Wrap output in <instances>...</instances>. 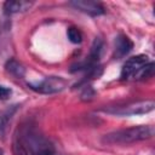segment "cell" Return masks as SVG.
<instances>
[{"mask_svg": "<svg viewBox=\"0 0 155 155\" xmlns=\"http://www.w3.org/2000/svg\"><path fill=\"white\" fill-rule=\"evenodd\" d=\"M133 48V42L128 36L125 34H119L115 39V46H114V58L120 59L124 58L126 54L131 52Z\"/></svg>", "mask_w": 155, "mask_h": 155, "instance_id": "52a82bcc", "label": "cell"}, {"mask_svg": "<svg viewBox=\"0 0 155 155\" xmlns=\"http://www.w3.org/2000/svg\"><path fill=\"white\" fill-rule=\"evenodd\" d=\"M69 4L74 6L76 10L93 17L101 16L105 12V8L101 2L92 1V0H74V1H70Z\"/></svg>", "mask_w": 155, "mask_h": 155, "instance_id": "8992f818", "label": "cell"}, {"mask_svg": "<svg viewBox=\"0 0 155 155\" xmlns=\"http://www.w3.org/2000/svg\"><path fill=\"white\" fill-rule=\"evenodd\" d=\"M94 94H96V92H94V90L92 88V86L85 85L84 88H82V91H81V93H80V98H81L82 101H91V99L94 97Z\"/></svg>", "mask_w": 155, "mask_h": 155, "instance_id": "5bb4252c", "label": "cell"}, {"mask_svg": "<svg viewBox=\"0 0 155 155\" xmlns=\"http://www.w3.org/2000/svg\"><path fill=\"white\" fill-rule=\"evenodd\" d=\"M149 57L147 54H137L134 57H131L126 61V63L124 64L122 69H121V74H120V79L121 80H128L130 78H133V75L148 63Z\"/></svg>", "mask_w": 155, "mask_h": 155, "instance_id": "5b68a950", "label": "cell"}, {"mask_svg": "<svg viewBox=\"0 0 155 155\" xmlns=\"http://www.w3.org/2000/svg\"><path fill=\"white\" fill-rule=\"evenodd\" d=\"M67 86V81L61 76H48L40 81L28 82V87L33 91L42 94H52L61 92Z\"/></svg>", "mask_w": 155, "mask_h": 155, "instance_id": "277c9868", "label": "cell"}, {"mask_svg": "<svg viewBox=\"0 0 155 155\" xmlns=\"http://www.w3.org/2000/svg\"><path fill=\"white\" fill-rule=\"evenodd\" d=\"M153 134H154V128L151 126L139 125L107 133L103 136L102 142L107 144H128V143L149 139L153 137Z\"/></svg>", "mask_w": 155, "mask_h": 155, "instance_id": "7a4b0ae2", "label": "cell"}, {"mask_svg": "<svg viewBox=\"0 0 155 155\" xmlns=\"http://www.w3.org/2000/svg\"><path fill=\"white\" fill-rule=\"evenodd\" d=\"M31 6V2L24 1V0H8L4 4V12L6 15H13L17 12H24L29 10Z\"/></svg>", "mask_w": 155, "mask_h": 155, "instance_id": "ba28073f", "label": "cell"}, {"mask_svg": "<svg viewBox=\"0 0 155 155\" xmlns=\"http://www.w3.org/2000/svg\"><path fill=\"white\" fill-rule=\"evenodd\" d=\"M11 96V90L8 87L0 85V101H6Z\"/></svg>", "mask_w": 155, "mask_h": 155, "instance_id": "9a60e30c", "label": "cell"}, {"mask_svg": "<svg viewBox=\"0 0 155 155\" xmlns=\"http://www.w3.org/2000/svg\"><path fill=\"white\" fill-rule=\"evenodd\" d=\"M154 70H155V64L153 62H148L145 65H143L134 75L133 79L137 80H144V79H149L154 75Z\"/></svg>", "mask_w": 155, "mask_h": 155, "instance_id": "7c38bea8", "label": "cell"}, {"mask_svg": "<svg viewBox=\"0 0 155 155\" xmlns=\"http://www.w3.org/2000/svg\"><path fill=\"white\" fill-rule=\"evenodd\" d=\"M155 108V102L154 101H140V102H134L130 103L127 105L122 107H111L104 109L105 113L113 114L116 116H130V115H142V114H148Z\"/></svg>", "mask_w": 155, "mask_h": 155, "instance_id": "3957f363", "label": "cell"}, {"mask_svg": "<svg viewBox=\"0 0 155 155\" xmlns=\"http://www.w3.org/2000/svg\"><path fill=\"white\" fill-rule=\"evenodd\" d=\"M17 107L13 105L11 108H8L7 110H5L2 114H0V137H4L5 132H6V128H7V125L13 115V113L16 111Z\"/></svg>", "mask_w": 155, "mask_h": 155, "instance_id": "8fae6325", "label": "cell"}, {"mask_svg": "<svg viewBox=\"0 0 155 155\" xmlns=\"http://www.w3.org/2000/svg\"><path fill=\"white\" fill-rule=\"evenodd\" d=\"M67 35H68L69 41L73 44H80L82 41V33L76 27H73V25L69 27L67 30Z\"/></svg>", "mask_w": 155, "mask_h": 155, "instance_id": "4fadbf2b", "label": "cell"}, {"mask_svg": "<svg viewBox=\"0 0 155 155\" xmlns=\"http://www.w3.org/2000/svg\"><path fill=\"white\" fill-rule=\"evenodd\" d=\"M15 155H54L53 144L31 125L19 126L12 140Z\"/></svg>", "mask_w": 155, "mask_h": 155, "instance_id": "6da1fadb", "label": "cell"}, {"mask_svg": "<svg viewBox=\"0 0 155 155\" xmlns=\"http://www.w3.org/2000/svg\"><path fill=\"white\" fill-rule=\"evenodd\" d=\"M102 50H103V40L101 38H96L91 45L90 53H88V57L86 58V62H88L91 65H98Z\"/></svg>", "mask_w": 155, "mask_h": 155, "instance_id": "9c48e42d", "label": "cell"}, {"mask_svg": "<svg viewBox=\"0 0 155 155\" xmlns=\"http://www.w3.org/2000/svg\"><path fill=\"white\" fill-rule=\"evenodd\" d=\"M5 69H6L7 73H10L11 75H13V76L17 78V79H22V78H24V75H25V68H24L18 61H16V59H13V58H11V59H8V61L6 62Z\"/></svg>", "mask_w": 155, "mask_h": 155, "instance_id": "30bf717a", "label": "cell"}]
</instances>
